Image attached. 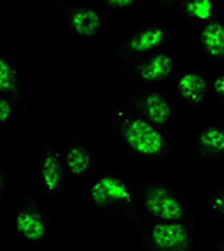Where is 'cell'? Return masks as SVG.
Wrapping results in <instances>:
<instances>
[{
	"label": "cell",
	"instance_id": "obj_4",
	"mask_svg": "<svg viewBox=\"0 0 224 251\" xmlns=\"http://www.w3.org/2000/svg\"><path fill=\"white\" fill-rule=\"evenodd\" d=\"M127 103L164 135L174 125L177 112L175 105L167 92L161 89L145 88L132 95Z\"/></svg>",
	"mask_w": 224,
	"mask_h": 251
},
{
	"label": "cell",
	"instance_id": "obj_16",
	"mask_svg": "<svg viewBox=\"0 0 224 251\" xmlns=\"http://www.w3.org/2000/svg\"><path fill=\"white\" fill-rule=\"evenodd\" d=\"M180 13L191 22L208 23L214 19V4L208 0H193V1H180Z\"/></svg>",
	"mask_w": 224,
	"mask_h": 251
},
{
	"label": "cell",
	"instance_id": "obj_14",
	"mask_svg": "<svg viewBox=\"0 0 224 251\" xmlns=\"http://www.w3.org/2000/svg\"><path fill=\"white\" fill-rule=\"evenodd\" d=\"M200 48L208 60L224 58V23L213 19L200 32Z\"/></svg>",
	"mask_w": 224,
	"mask_h": 251
},
{
	"label": "cell",
	"instance_id": "obj_22",
	"mask_svg": "<svg viewBox=\"0 0 224 251\" xmlns=\"http://www.w3.org/2000/svg\"><path fill=\"white\" fill-rule=\"evenodd\" d=\"M219 251H224V241L220 244V247H219Z\"/></svg>",
	"mask_w": 224,
	"mask_h": 251
},
{
	"label": "cell",
	"instance_id": "obj_19",
	"mask_svg": "<svg viewBox=\"0 0 224 251\" xmlns=\"http://www.w3.org/2000/svg\"><path fill=\"white\" fill-rule=\"evenodd\" d=\"M211 213L217 218L224 220V185L217 187L211 194Z\"/></svg>",
	"mask_w": 224,
	"mask_h": 251
},
{
	"label": "cell",
	"instance_id": "obj_5",
	"mask_svg": "<svg viewBox=\"0 0 224 251\" xmlns=\"http://www.w3.org/2000/svg\"><path fill=\"white\" fill-rule=\"evenodd\" d=\"M88 201L101 210L128 207L134 193L131 184L121 175L104 173L98 175L86 188Z\"/></svg>",
	"mask_w": 224,
	"mask_h": 251
},
{
	"label": "cell",
	"instance_id": "obj_8",
	"mask_svg": "<svg viewBox=\"0 0 224 251\" xmlns=\"http://www.w3.org/2000/svg\"><path fill=\"white\" fill-rule=\"evenodd\" d=\"M107 26V15L96 4H76L63 13V30L68 35L91 39Z\"/></svg>",
	"mask_w": 224,
	"mask_h": 251
},
{
	"label": "cell",
	"instance_id": "obj_10",
	"mask_svg": "<svg viewBox=\"0 0 224 251\" xmlns=\"http://www.w3.org/2000/svg\"><path fill=\"white\" fill-rule=\"evenodd\" d=\"M66 174L59 148H49L40 152V187L48 197H59L66 182Z\"/></svg>",
	"mask_w": 224,
	"mask_h": 251
},
{
	"label": "cell",
	"instance_id": "obj_6",
	"mask_svg": "<svg viewBox=\"0 0 224 251\" xmlns=\"http://www.w3.org/2000/svg\"><path fill=\"white\" fill-rule=\"evenodd\" d=\"M144 241L151 251H193V235L186 223L147 221Z\"/></svg>",
	"mask_w": 224,
	"mask_h": 251
},
{
	"label": "cell",
	"instance_id": "obj_12",
	"mask_svg": "<svg viewBox=\"0 0 224 251\" xmlns=\"http://www.w3.org/2000/svg\"><path fill=\"white\" fill-rule=\"evenodd\" d=\"M193 145L204 159H222L224 156V126L216 124L200 126L194 132Z\"/></svg>",
	"mask_w": 224,
	"mask_h": 251
},
{
	"label": "cell",
	"instance_id": "obj_3",
	"mask_svg": "<svg viewBox=\"0 0 224 251\" xmlns=\"http://www.w3.org/2000/svg\"><path fill=\"white\" fill-rule=\"evenodd\" d=\"M142 207L149 221L186 223L188 215L184 198L167 182L148 185L142 194Z\"/></svg>",
	"mask_w": 224,
	"mask_h": 251
},
{
	"label": "cell",
	"instance_id": "obj_9",
	"mask_svg": "<svg viewBox=\"0 0 224 251\" xmlns=\"http://www.w3.org/2000/svg\"><path fill=\"white\" fill-rule=\"evenodd\" d=\"M15 230L25 241L42 246L49 238V220L37 205L29 204L15 215Z\"/></svg>",
	"mask_w": 224,
	"mask_h": 251
},
{
	"label": "cell",
	"instance_id": "obj_18",
	"mask_svg": "<svg viewBox=\"0 0 224 251\" xmlns=\"http://www.w3.org/2000/svg\"><path fill=\"white\" fill-rule=\"evenodd\" d=\"M210 94L224 103V71H217L210 76Z\"/></svg>",
	"mask_w": 224,
	"mask_h": 251
},
{
	"label": "cell",
	"instance_id": "obj_17",
	"mask_svg": "<svg viewBox=\"0 0 224 251\" xmlns=\"http://www.w3.org/2000/svg\"><path fill=\"white\" fill-rule=\"evenodd\" d=\"M18 109L12 98L0 95V125H9L15 121Z\"/></svg>",
	"mask_w": 224,
	"mask_h": 251
},
{
	"label": "cell",
	"instance_id": "obj_1",
	"mask_svg": "<svg viewBox=\"0 0 224 251\" xmlns=\"http://www.w3.org/2000/svg\"><path fill=\"white\" fill-rule=\"evenodd\" d=\"M110 119L116 128L127 152L140 161H154L169 151L166 135L140 116L127 102L110 106Z\"/></svg>",
	"mask_w": 224,
	"mask_h": 251
},
{
	"label": "cell",
	"instance_id": "obj_7",
	"mask_svg": "<svg viewBox=\"0 0 224 251\" xmlns=\"http://www.w3.org/2000/svg\"><path fill=\"white\" fill-rule=\"evenodd\" d=\"M175 69H177V56L169 50L163 49L134 60L128 75L135 82L147 88H152L164 82L169 76H172Z\"/></svg>",
	"mask_w": 224,
	"mask_h": 251
},
{
	"label": "cell",
	"instance_id": "obj_2",
	"mask_svg": "<svg viewBox=\"0 0 224 251\" xmlns=\"http://www.w3.org/2000/svg\"><path fill=\"white\" fill-rule=\"evenodd\" d=\"M171 30L161 20H145L134 26L122 39L119 55L125 60H137L154 52L166 49Z\"/></svg>",
	"mask_w": 224,
	"mask_h": 251
},
{
	"label": "cell",
	"instance_id": "obj_21",
	"mask_svg": "<svg viewBox=\"0 0 224 251\" xmlns=\"http://www.w3.org/2000/svg\"><path fill=\"white\" fill-rule=\"evenodd\" d=\"M4 197V178L1 175V171H0V202Z\"/></svg>",
	"mask_w": 224,
	"mask_h": 251
},
{
	"label": "cell",
	"instance_id": "obj_13",
	"mask_svg": "<svg viewBox=\"0 0 224 251\" xmlns=\"http://www.w3.org/2000/svg\"><path fill=\"white\" fill-rule=\"evenodd\" d=\"M60 152L66 173L74 178H82L93 170L95 154L85 142H69L65 148L60 150Z\"/></svg>",
	"mask_w": 224,
	"mask_h": 251
},
{
	"label": "cell",
	"instance_id": "obj_15",
	"mask_svg": "<svg viewBox=\"0 0 224 251\" xmlns=\"http://www.w3.org/2000/svg\"><path fill=\"white\" fill-rule=\"evenodd\" d=\"M20 75L7 56L0 53V95L16 98L19 95Z\"/></svg>",
	"mask_w": 224,
	"mask_h": 251
},
{
	"label": "cell",
	"instance_id": "obj_11",
	"mask_svg": "<svg viewBox=\"0 0 224 251\" xmlns=\"http://www.w3.org/2000/svg\"><path fill=\"white\" fill-rule=\"evenodd\" d=\"M178 99L187 106H197L210 95V75L203 71H183L177 79Z\"/></svg>",
	"mask_w": 224,
	"mask_h": 251
},
{
	"label": "cell",
	"instance_id": "obj_20",
	"mask_svg": "<svg viewBox=\"0 0 224 251\" xmlns=\"http://www.w3.org/2000/svg\"><path fill=\"white\" fill-rule=\"evenodd\" d=\"M107 7L110 10H116V12H130L132 9H135L140 1H134V0H112L105 3Z\"/></svg>",
	"mask_w": 224,
	"mask_h": 251
}]
</instances>
